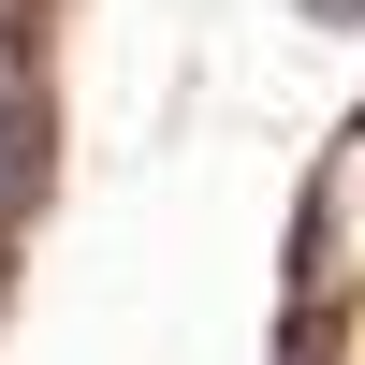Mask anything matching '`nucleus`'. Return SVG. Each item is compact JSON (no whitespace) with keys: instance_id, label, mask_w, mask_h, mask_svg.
Listing matches in <instances>:
<instances>
[{"instance_id":"1","label":"nucleus","mask_w":365,"mask_h":365,"mask_svg":"<svg viewBox=\"0 0 365 365\" xmlns=\"http://www.w3.org/2000/svg\"><path fill=\"white\" fill-rule=\"evenodd\" d=\"M307 15H322V29H351V15H365V0H307Z\"/></svg>"}]
</instances>
